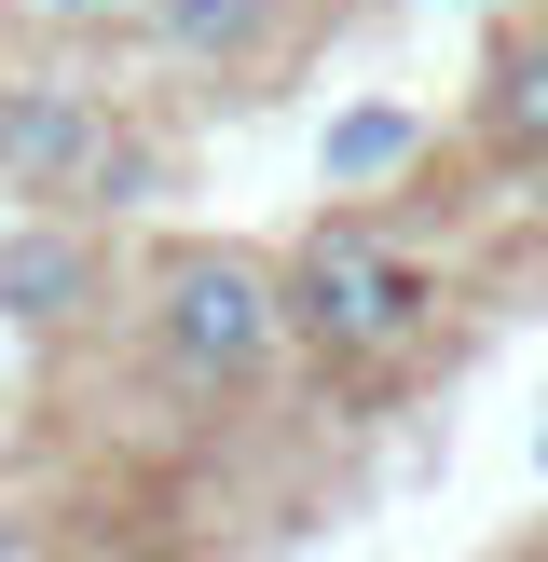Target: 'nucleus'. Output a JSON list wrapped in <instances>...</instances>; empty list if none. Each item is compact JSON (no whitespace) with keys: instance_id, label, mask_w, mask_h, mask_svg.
<instances>
[{"instance_id":"1a4fd4ad","label":"nucleus","mask_w":548,"mask_h":562,"mask_svg":"<svg viewBox=\"0 0 548 562\" xmlns=\"http://www.w3.org/2000/svg\"><path fill=\"white\" fill-rule=\"evenodd\" d=\"M0 562H42V536H27V521H14V508H0Z\"/></svg>"},{"instance_id":"f03ea898","label":"nucleus","mask_w":548,"mask_h":562,"mask_svg":"<svg viewBox=\"0 0 548 562\" xmlns=\"http://www.w3.org/2000/svg\"><path fill=\"white\" fill-rule=\"evenodd\" d=\"M438 316H453L438 261H411L384 220L329 206V220L288 234V329H301V357H329V371H398Z\"/></svg>"},{"instance_id":"7ed1b4c3","label":"nucleus","mask_w":548,"mask_h":562,"mask_svg":"<svg viewBox=\"0 0 548 562\" xmlns=\"http://www.w3.org/2000/svg\"><path fill=\"white\" fill-rule=\"evenodd\" d=\"M164 179V151L69 69H27L0 82V192L14 206H82V220H124L137 192Z\"/></svg>"},{"instance_id":"9d476101","label":"nucleus","mask_w":548,"mask_h":562,"mask_svg":"<svg viewBox=\"0 0 548 562\" xmlns=\"http://www.w3.org/2000/svg\"><path fill=\"white\" fill-rule=\"evenodd\" d=\"M521 562H548V536H535V549H521Z\"/></svg>"},{"instance_id":"6e6552de","label":"nucleus","mask_w":548,"mask_h":562,"mask_svg":"<svg viewBox=\"0 0 548 562\" xmlns=\"http://www.w3.org/2000/svg\"><path fill=\"white\" fill-rule=\"evenodd\" d=\"M55 27H96V14H137V0H42Z\"/></svg>"},{"instance_id":"f257e3e1","label":"nucleus","mask_w":548,"mask_h":562,"mask_svg":"<svg viewBox=\"0 0 548 562\" xmlns=\"http://www.w3.org/2000/svg\"><path fill=\"white\" fill-rule=\"evenodd\" d=\"M137 344L164 384L192 398H261L288 371V247H233V234H179L137 261Z\"/></svg>"},{"instance_id":"423d86ee","label":"nucleus","mask_w":548,"mask_h":562,"mask_svg":"<svg viewBox=\"0 0 548 562\" xmlns=\"http://www.w3.org/2000/svg\"><path fill=\"white\" fill-rule=\"evenodd\" d=\"M466 137H480L493 165H521V179H548V14H535V27H507V42L480 55Z\"/></svg>"},{"instance_id":"20e7f679","label":"nucleus","mask_w":548,"mask_h":562,"mask_svg":"<svg viewBox=\"0 0 548 562\" xmlns=\"http://www.w3.org/2000/svg\"><path fill=\"white\" fill-rule=\"evenodd\" d=\"M110 302H124L110 220H82V206H14L0 220V329H14V344H69Z\"/></svg>"},{"instance_id":"0eeeda50","label":"nucleus","mask_w":548,"mask_h":562,"mask_svg":"<svg viewBox=\"0 0 548 562\" xmlns=\"http://www.w3.org/2000/svg\"><path fill=\"white\" fill-rule=\"evenodd\" d=\"M411 151H425V110H343L329 151H316V179H329V192H384Z\"/></svg>"},{"instance_id":"39448f33","label":"nucleus","mask_w":548,"mask_h":562,"mask_svg":"<svg viewBox=\"0 0 548 562\" xmlns=\"http://www.w3.org/2000/svg\"><path fill=\"white\" fill-rule=\"evenodd\" d=\"M137 42L179 82H261L301 42V0H137Z\"/></svg>"}]
</instances>
